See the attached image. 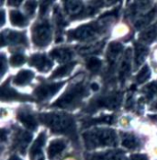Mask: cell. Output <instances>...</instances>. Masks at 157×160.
<instances>
[{
    "label": "cell",
    "mask_w": 157,
    "mask_h": 160,
    "mask_svg": "<svg viewBox=\"0 0 157 160\" xmlns=\"http://www.w3.org/2000/svg\"><path fill=\"white\" fill-rule=\"evenodd\" d=\"M40 118L53 132L76 136L75 121L70 115L66 113H42Z\"/></svg>",
    "instance_id": "1"
},
{
    "label": "cell",
    "mask_w": 157,
    "mask_h": 160,
    "mask_svg": "<svg viewBox=\"0 0 157 160\" xmlns=\"http://www.w3.org/2000/svg\"><path fill=\"white\" fill-rule=\"evenodd\" d=\"M86 146L89 149L98 146H115L118 143L117 134L110 129H95L83 134Z\"/></svg>",
    "instance_id": "2"
},
{
    "label": "cell",
    "mask_w": 157,
    "mask_h": 160,
    "mask_svg": "<svg viewBox=\"0 0 157 160\" xmlns=\"http://www.w3.org/2000/svg\"><path fill=\"white\" fill-rule=\"evenodd\" d=\"M86 95V88L82 83L76 84L72 88H70L62 97L56 100L52 106L58 108H74L79 103V101Z\"/></svg>",
    "instance_id": "3"
},
{
    "label": "cell",
    "mask_w": 157,
    "mask_h": 160,
    "mask_svg": "<svg viewBox=\"0 0 157 160\" xmlns=\"http://www.w3.org/2000/svg\"><path fill=\"white\" fill-rule=\"evenodd\" d=\"M52 39V29L47 21L38 24L34 27L32 40L37 46L43 47L50 43Z\"/></svg>",
    "instance_id": "4"
},
{
    "label": "cell",
    "mask_w": 157,
    "mask_h": 160,
    "mask_svg": "<svg viewBox=\"0 0 157 160\" xmlns=\"http://www.w3.org/2000/svg\"><path fill=\"white\" fill-rule=\"evenodd\" d=\"M99 32V26L96 23L83 25L77 28L76 30L73 31L69 33V39L70 40H86L91 37L95 36L97 32Z\"/></svg>",
    "instance_id": "5"
},
{
    "label": "cell",
    "mask_w": 157,
    "mask_h": 160,
    "mask_svg": "<svg viewBox=\"0 0 157 160\" xmlns=\"http://www.w3.org/2000/svg\"><path fill=\"white\" fill-rule=\"evenodd\" d=\"M122 96L120 93L112 94L110 96H105L95 100V102H91L90 108H108V109H116L120 105Z\"/></svg>",
    "instance_id": "6"
},
{
    "label": "cell",
    "mask_w": 157,
    "mask_h": 160,
    "mask_svg": "<svg viewBox=\"0 0 157 160\" xmlns=\"http://www.w3.org/2000/svg\"><path fill=\"white\" fill-rule=\"evenodd\" d=\"M63 82H61V83H54V84L40 86L35 90V94L40 100H45L53 96L63 87Z\"/></svg>",
    "instance_id": "7"
},
{
    "label": "cell",
    "mask_w": 157,
    "mask_h": 160,
    "mask_svg": "<svg viewBox=\"0 0 157 160\" xmlns=\"http://www.w3.org/2000/svg\"><path fill=\"white\" fill-rule=\"evenodd\" d=\"M5 41L7 43H22L27 45V39L25 34L20 33V32H11V31H7L1 33V45H5Z\"/></svg>",
    "instance_id": "8"
},
{
    "label": "cell",
    "mask_w": 157,
    "mask_h": 160,
    "mask_svg": "<svg viewBox=\"0 0 157 160\" xmlns=\"http://www.w3.org/2000/svg\"><path fill=\"white\" fill-rule=\"evenodd\" d=\"M87 160H125V157L120 150H118L94 154L89 156Z\"/></svg>",
    "instance_id": "9"
},
{
    "label": "cell",
    "mask_w": 157,
    "mask_h": 160,
    "mask_svg": "<svg viewBox=\"0 0 157 160\" xmlns=\"http://www.w3.org/2000/svg\"><path fill=\"white\" fill-rule=\"evenodd\" d=\"M30 64L35 66L40 71H48L52 66V62L48 59L44 54H34L31 58Z\"/></svg>",
    "instance_id": "10"
},
{
    "label": "cell",
    "mask_w": 157,
    "mask_h": 160,
    "mask_svg": "<svg viewBox=\"0 0 157 160\" xmlns=\"http://www.w3.org/2000/svg\"><path fill=\"white\" fill-rule=\"evenodd\" d=\"M17 118L20 121V122H22L24 124V126L26 128L30 129V130H35L37 125H38L35 118L30 112H26V111H20L18 112Z\"/></svg>",
    "instance_id": "11"
},
{
    "label": "cell",
    "mask_w": 157,
    "mask_h": 160,
    "mask_svg": "<svg viewBox=\"0 0 157 160\" xmlns=\"http://www.w3.org/2000/svg\"><path fill=\"white\" fill-rule=\"evenodd\" d=\"M1 98L3 100L7 99H22V100H29L32 99L31 97L26 96V95H20L14 90L11 88L8 87H3L2 88V92H1Z\"/></svg>",
    "instance_id": "12"
},
{
    "label": "cell",
    "mask_w": 157,
    "mask_h": 160,
    "mask_svg": "<svg viewBox=\"0 0 157 160\" xmlns=\"http://www.w3.org/2000/svg\"><path fill=\"white\" fill-rule=\"evenodd\" d=\"M51 56L59 62H67L73 57V52L67 48H57L51 52Z\"/></svg>",
    "instance_id": "13"
},
{
    "label": "cell",
    "mask_w": 157,
    "mask_h": 160,
    "mask_svg": "<svg viewBox=\"0 0 157 160\" xmlns=\"http://www.w3.org/2000/svg\"><path fill=\"white\" fill-rule=\"evenodd\" d=\"M65 148V143L63 142V140H60V139H57V140H54L52 142H51L50 146L48 148V155H49V158L52 159L54 157H56L57 155L61 154L63 151V149Z\"/></svg>",
    "instance_id": "14"
},
{
    "label": "cell",
    "mask_w": 157,
    "mask_h": 160,
    "mask_svg": "<svg viewBox=\"0 0 157 160\" xmlns=\"http://www.w3.org/2000/svg\"><path fill=\"white\" fill-rule=\"evenodd\" d=\"M122 49H123V46L120 42H114L110 43L109 51H108V58H109V62L110 64H113L116 62L119 54H120V52H122Z\"/></svg>",
    "instance_id": "15"
},
{
    "label": "cell",
    "mask_w": 157,
    "mask_h": 160,
    "mask_svg": "<svg viewBox=\"0 0 157 160\" xmlns=\"http://www.w3.org/2000/svg\"><path fill=\"white\" fill-rule=\"evenodd\" d=\"M32 135L29 132H20L17 136L16 145L21 150V152L27 148L28 144L32 141Z\"/></svg>",
    "instance_id": "16"
},
{
    "label": "cell",
    "mask_w": 157,
    "mask_h": 160,
    "mask_svg": "<svg viewBox=\"0 0 157 160\" xmlns=\"http://www.w3.org/2000/svg\"><path fill=\"white\" fill-rule=\"evenodd\" d=\"M130 53H131V50L128 49L125 52V57L124 60L121 64L120 66V79L121 81L125 79L126 77L128 76V74L130 73Z\"/></svg>",
    "instance_id": "17"
},
{
    "label": "cell",
    "mask_w": 157,
    "mask_h": 160,
    "mask_svg": "<svg viewBox=\"0 0 157 160\" xmlns=\"http://www.w3.org/2000/svg\"><path fill=\"white\" fill-rule=\"evenodd\" d=\"M34 77V73L30 70H22L20 71L14 78V84L16 85H25L31 82Z\"/></svg>",
    "instance_id": "18"
},
{
    "label": "cell",
    "mask_w": 157,
    "mask_h": 160,
    "mask_svg": "<svg viewBox=\"0 0 157 160\" xmlns=\"http://www.w3.org/2000/svg\"><path fill=\"white\" fill-rule=\"evenodd\" d=\"M44 143H45V133L42 132V133H40L39 137L37 138V140L35 141V143L33 144L32 148H31L30 153H31V157L32 158L37 157L39 154H41L42 148L44 145Z\"/></svg>",
    "instance_id": "19"
},
{
    "label": "cell",
    "mask_w": 157,
    "mask_h": 160,
    "mask_svg": "<svg viewBox=\"0 0 157 160\" xmlns=\"http://www.w3.org/2000/svg\"><path fill=\"white\" fill-rule=\"evenodd\" d=\"M76 65V62H73V63H68L66 64H63L61 67L57 68L53 74L52 75L51 78H62L64 76H67L71 73V71L73 70V68L75 67Z\"/></svg>",
    "instance_id": "20"
},
{
    "label": "cell",
    "mask_w": 157,
    "mask_h": 160,
    "mask_svg": "<svg viewBox=\"0 0 157 160\" xmlns=\"http://www.w3.org/2000/svg\"><path fill=\"white\" fill-rule=\"evenodd\" d=\"M65 10L70 15H77L80 14L83 9V5L79 1H67L65 2Z\"/></svg>",
    "instance_id": "21"
},
{
    "label": "cell",
    "mask_w": 157,
    "mask_h": 160,
    "mask_svg": "<svg viewBox=\"0 0 157 160\" xmlns=\"http://www.w3.org/2000/svg\"><path fill=\"white\" fill-rule=\"evenodd\" d=\"M157 36V23L140 35V40L144 42H152Z\"/></svg>",
    "instance_id": "22"
},
{
    "label": "cell",
    "mask_w": 157,
    "mask_h": 160,
    "mask_svg": "<svg viewBox=\"0 0 157 160\" xmlns=\"http://www.w3.org/2000/svg\"><path fill=\"white\" fill-rule=\"evenodd\" d=\"M148 52H149L148 49L145 46L139 44V43L135 44V62H136L137 65L141 64L144 61L145 57L148 54Z\"/></svg>",
    "instance_id": "23"
},
{
    "label": "cell",
    "mask_w": 157,
    "mask_h": 160,
    "mask_svg": "<svg viewBox=\"0 0 157 160\" xmlns=\"http://www.w3.org/2000/svg\"><path fill=\"white\" fill-rule=\"evenodd\" d=\"M10 21L13 25L23 27L27 24V19L17 10H12L10 12Z\"/></svg>",
    "instance_id": "24"
},
{
    "label": "cell",
    "mask_w": 157,
    "mask_h": 160,
    "mask_svg": "<svg viewBox=\"0 0 157 160\" xmlns=\"http://www.w3.org/2000/svg\"><path fill=\"white\" fill-rule=\"evenodd\" d=\"M139 144H140L138 139L132 134H125L122 140V145L128 149H135L136 147L139 146Z\"/></svg>",
    "instance_id": "25"
},
{
    "label": "cell",
    "mask_w": 157,
    "mask_h": 160,
    "mask_svg": "<svg viewBox=\"0 0 157 160\" xmlns=\"http://www.w3.org/2000/svg\"><path fill=\"white\" fill-rule=\"evenodd\" d=\"M155 12H156L155 9H153V10L150 11L147 15H145L144 17L141 18L136 22V24H135L136 28H137V29H140L141 27L147 26V25L150 23V21H152V19L154 18V17L155 15Z\"/></svg>",
    "instance_id": "26"
},
{
    "label": "cell",
    "mask_w": 157,
    "mask_h": 160,
    "mask_svg": "<svg viewBox=\"0 0 157 160\" xmlns=\"http://www.w3.org/2000/svg\"><path fill=\"white\" fill-rule=\"evenodd\" d=\"M103 45H104V42H97L96 44H94V45H90V46H87V47H83L82 49H80L79 52L83 53V54L95 53V52H99L101 50V48L103 47Z\"/></svg>",
    "instance_id": "27"
},
{
    "label": "cell",
    "mask_w": 157,
    "mask_h": 160,
    "mask_svg": "<svg viewBox=\"0 0 157 160\" xmlns=\"http://www.w3.org/2000/svg\"><path fill=\"white\" fill-rule=\"evenodd\" d=\"M113 121V116H101L96 119H92L85 123V126H90L96 123H111Z\"/></svg>",
    "instance_id": "28"
},
{
    "label": "cell",
    "mask_w": 157,
    "mask_h": 160,
    "mask_svg": "<svg viewBox=\"0 0 157 160\" xmlns=\"http://www.w3.org/2000/svg\"><path fill=\"white\" fill-rule=\"evenodd\" d=\"M150 76H151L150 68H149L148 65H145V66H143L141 68V71L139 72V74L137 76V82L140 83V84H142L150 78Z\"/></svg>",
    "instance_id": "29"
},
{
    "label": "cell",
    "mask_w": 157,
    "mask_h": 160,
    "mask_svg": "<svg viewBox=\"0 0 157 160\" xmlns=\"http://www.w3.org/2000/svg\"><path fill=\"white\" fill-rule=\"evenodd\" d=\"M101 61L96 58V57H90L88 60H87V63H86V67L92 71V72H96V71H98L99 68L101 67Z\"/></svg>",
    "instance_id": "30"
},
{
    "label": "cell",
    "mask_w": 157,
    "mask_h": 160,
    "mask_svg": "<svg viewBox=\"0 0 157 160\" xmlns=\"http://www.w3.org/2000/svg\"><path fill=\"white\" fill-rule=\"evenodd\" d=\"M143 90L145 91L146 96L148 98H153L154 96H157V83L152 82L151 84L147 85Z\"/></svg>",
    "instance_id": "31"
},
{
    "label": "cell",
    "mask_w": 157,
    "mask_h": 160,
    "mask_svg": "<svg viewBox=\"0 0 157 160\" xmlns=\"http://www.w3.org/2000/svg\"><path fill=\"white\" fill-rule=\"evenodd\" d=\"M24 62H25V57H24V55H22L20 53L14 54L10 58V63L13 66H19V65L24 64Z\"/></svg>",
    "instance_id": "32"
},
{
    "label": "cell",
    "mask_w": 157,
    "mask_h": 160,
    "mask_svg": "<svg viewBox=\"0 0 157 160\" xmlns=\"http://www.w3.org/2000/svg\"><path fill=\"white\" fill-rule=\"evenodd\" d=\"M36 7H37V3L36 2H33V1H31V2H27L26 6H25V9L26 11L28 12V14L30 15H32L36 9Z\"/></svg>",
    "instance_id": "33"
},
{
    "label": "cell",
    "mask_w": 157,
    "mask_h": 160,
    "mask_svg": "<svg viewBox=\"0 0 157 160\" xmlns=\"http://www.w3.org/2000/svg\"><path fill=\"white\" fill-rule=\"evenodd\" d=\"M1 76H3L4 75V73H5V71H6V67H5V64H6V59H5V57H4V55L2 54L1 55Z\"/></svg>",
    "instance_id": "34"
},
{
    "label": "cell",
    "mask_w": 157,
    "mask_h": 160,
    "mask_svg": "<svg viewBox=\"0 0 157 160\" xmlns=\"http://www.w3.org/2000/svg\"><path fill=\"white\" fill-rule=\"evenodd\" d=\"M130 160H147L144 155H133L130 157Z\"/></svg>",
    "instance_id": "35"
},
{
    "label": "cell",
    "mask_w": 157,
    "mask_h": 160,
    "mask_svg": "<svg viewBox=\"0 0 157 160\" xmlns=\"http://www.w3.org/2000/svg\"><path fill=\"white\" fill-rule=\"evenodd\" d=\"M49 3L51 2H43L41 6V14H44L47 10V8L49 7Z\"/></svg>",
    "instance_id": "36"
},
{
    "label": "cell",
    "mask_w": 157,
    "mask_h": 160,
    "mask_svg": "<svg viewBox=\"0 0 157 160\" xmlns=\"http://www.w3.org/2000/svg\"><path fill=\"white\" fill-rule=\"evenodd\" d=\"M1 20H2V22H1V25H3L4 24V22H5V12H4V10H1Z\"/></svg>",
    "instance_id": "37"
},
{
    "label": "cell",
    "mask_w": 157,
    "mask_h": 160,
    "mask_svg": "<svg viewBox=\"0 0 157 160\" xmlns=\"http://www.w3.org/2000/svg\"><path fill=\"white\" fill-rule=\"evenodd\" d=\"M91 88H92L93 90H97V89H98V85H97L96 83H93V84L91 85Z\"/></svg>",
    "instance_id": "38"
},
{
    "label": "cell",
    "mask_w": 157,
    "mask_h": 160,
    "mask_svg": "<svg viewBox=\"0 0 157 160\" xmlns=\"http://www.w3.org/2000/svg\"><path fill=\"white\" fill-rule=\"evenodd\" d=\"M1 132H2V136H1V139H2V141H5V139H6V132H5V130H2Z\"/></svg>",
    "instance_id": "39"
},
{
    "label": "cell",
    "mask_w": 157,
    "mask_h": 160,
    "mask_svg": "<svg viewBox=\"0 0 157 160\" xmlns=\"http://www.w3.org/2000/svg\"><path fill=\"white\" fill-rule=\"evenodd\" d=\"M8 160H21L18 157H17V156H13V157H11Z\"/></svg>",
    "instance_id": "40"
},
{
    "label": "cell",
    "mask_w": 157,
    "mask_h": 160,
    "mask_svg": "<svg viewBox=\"0 0 157 160\" xmlns=\"http://www.w3.org/2000/svg\"><path fill=\"white\" fill-rule=\"evenodd\" d=\"M150 118H152L154 120H157V115H155V116H150Z\"/></svg>",
    "instance_id": "41"
},
{
    "label": "cell",
    "mask_w": 157,
    "mask_h": 160,
    "mask_svg": "<svg viewBox=\"0 0 157 160\" xmlns=\"http://www.w3.org/2000/svg\"><path fill=\"white\" fill-rule=\"evenodd\" d=\"M135 88H136V87H135V85H133V86H131V88H130V89H131V90H132V89L134 90Z\"/></svg>",
    "instance_id": "42"
},
{
    "label": "cell",
    "mask_w": 157,
    "mask_h": 160,
    "mask_svg": "<svg viewBox=\"0 0 157 160\" xmlns=\"http://www.w3.org/2000/svg\"><path fill=\"white\" fill-rule=\"evenodd\" d=\"M155 109H157V103L155 104Z\"/></svg>",
    "instance_id": "43"
}]
</instances>
